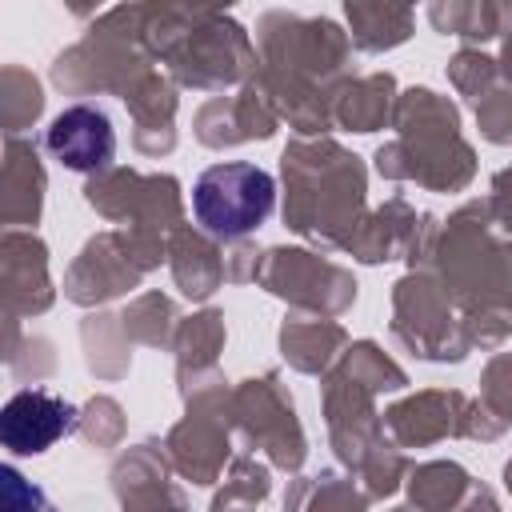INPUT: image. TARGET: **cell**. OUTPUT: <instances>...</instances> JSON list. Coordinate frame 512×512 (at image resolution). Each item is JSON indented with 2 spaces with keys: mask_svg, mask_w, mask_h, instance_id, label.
Listing matches in <instances>:
<instances>
[{
  "mask_svg": "<svg viewBox=\"0 0 512 512\" xmlns=\"http://www.w3.org/2000/svg\"><path fill=\"white\" fill-rule=\"evenodd\" d=\"M276 200V184L256 164H216L200 172L192 188V212L212 236H244L268 220Z\"/></svg>",
  "mask_w": 512,
  "mask_h": 512,
  "instance_id": "6da1fadb",
  "label": "cell"
},
{
  "mask_svg": "<svg viewBox=\"0 0 512 512\" xmlns=\"http://www.w3.org/2000/svg\"><path fill=\"white\" fill-rule=\"evenodd\" d=\"M72 428H76V408L48 392H16L0 412V440L16 456L44 452Z\"/></svg>",
  "mask_w": 512,
  "mask_h": 512,
  "instance_id": "7a4b0ae2",
  "label": "cell"
},
{
  "mask_svg": "<svg viewBox=\"0 0 512 512\" xmlns=\"http://www.w3.org/2000/svg\"><path fill=\"white\" fill-rule=\"evenodd\" d=\"M48 152L76 172L104 168L116 152V136H112L108 116L100 108H88V104L64 108L48 128Z\"/></svg>",
  "mask_w": 512,
  "mask_h": 512,
  "instance_id": "3957f363",
  "label": "cell"
},
{
  "mask_svg": "<svg viewBox=\"0 0 512 512\" xmlns=\"http://www.w3.org/2000/svg\"><path fill=\"white\" fill-rule=\"evenodd\" d=\"M4 504H8V512H32V508H48L44 500H40V492L16 472V468H4Z\"/></svg>",
  "mask_w": 512,
  "mask_h": 512,
  "instance_id": "277c9868",
  "label": "cell"
}]
</instances>
